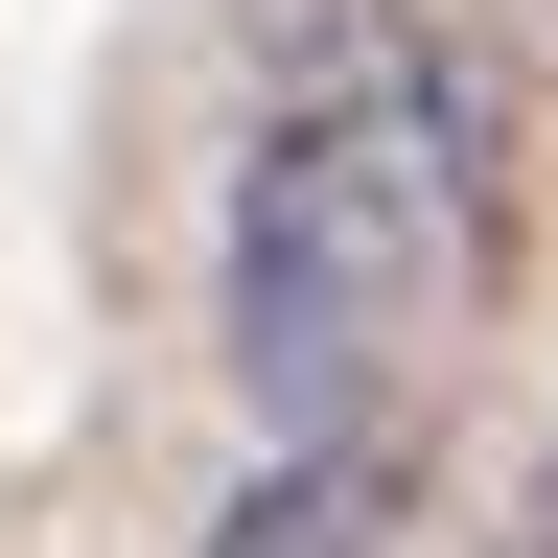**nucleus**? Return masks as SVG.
Wrapping results in <instances>:
<instances>
[{"label":"nucleus","instance_id":"1","mask_svg":"<svg viewBox=\"0 0 558 558\" xmlns=\"http://www.w3.org/2000/svg\"><path fill=\"white\" fill-rule=\"evenodd\" d=\"M488 256H512L488 70L418 0H326L233 163V396L279 442H418L442 349L488 326Z\"/></svg>","mask_w":558,"mask_h":558},{"label":"nucleus","instance_id":"2","mask_svg":"<svg viewBox=\"0 0 558 558\" xmlns=\"http://www.w3.org/2000/svg\"><path fill=\"white\" fill-rule=\"evenodd\" d=\"M396 512H418V442H279L209 512V558H396Z\"/></svg>","mask_w":558,"mask_h":558}]
</instances>
